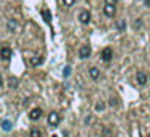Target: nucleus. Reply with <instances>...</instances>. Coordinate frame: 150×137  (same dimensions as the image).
<instances>
[{
	"label": "nucleus",
	"instance_id": "obj_1",
	"mask_svg": "<svg viewBox=\"0 0 150 137\" xmlns=\"http://www.w3.org/2000/svg\"><path fill=\"white\" fill-rule=\"evenodd\" d=\"M59 121H61V116L57 112H51L48 115V126L50 128H56V126L59 124Z\"/></svg>",
	"mask_w": 150,
	"mask_h": 137
},
{
	"label": "nucleus",
	"instance_id": "obj_2",
	"mask_svg": "<svg viewBox=\"0 0 150 137\" xmlns=\"http://www.w3.org/2000/svg\"><path fill=\"white\" fill-rule=\"evenodd\" d=\"M136 81H137L139 86H145L147 81H149L147 73H145V72H137V75H136Z\"/></svg>",
	"mask_w": 150,
	"mask_h": 137
},
{
	"label": "nucleus",
	"instance_id": "obj_3",
	"mask_svg": "<svg viewBox=\"0 0 150 137\" xmlns=\"http://www.w3.org/2000/svg\"><path fill=\"white\" fill-rule=\"evenodd\" d=\"M78 56L81 57V59H86V57H90L91 56V48L88 46V45H83L80 48V51H78Z\"/></svg>",
	"mask_w": 150,
	"mask_h": 137
},
{
	"label": "nucleus",
	"instance_id": "obj_4",
	"mask_svg": "<svg viewBox=\"0 0 150 137\" xmlns=\"http://www.w3.org/2000/svg\"><path fill=\"white\" fill-rule=\"evenodd\" d=\"M112 56H114V51H112V48H104V50H102V53H101L102 61L109 62V61L112 59Z\"/></svg>",
	"mask_w": 150,
	"mask_h": 137
},
{
	"label": "nucleus",
	"instance_id": "obj_5",
	"mask_svg": "<svg viewBox=\"0 0 150 137\" xmlns=\"http://www.w3.org/2000/svg\"><path fill=\"white\" fill-rule=\"evenodd\" d=\"M10 57H11V50H10L8 46H3L2 50H0V59H3V61H8Z\"/></svg>",
	"mask_w": 150,
	"mask_h": 137
},
{
	"label": "nucleus",
	"instance_id": "obj_6",
	"mask_svg": "<svg viewBox=\"0 0 150 137\" xmlns=\"http://www.w3.org/2000/svg\"><path fill=\"white\" fill-rule=\"evenodd\" d=\"M40 116H42V108H39V107L32 108V110H30V113H29V118L32 120V121H37Z\"/></svg>",
	"mask_w": 150,
	"mask_h": 137
},
{
	"label": "nucleus",
	"instance_id": "obj_7",
	"mask_svg": "<svg viewBox=\"0 0 150 137\" xmlns=\"http://www.w3.org/2000/svg\"><path fill=\"white\" fill-rule=\"evenodd\" d=\"M104 13L107 16H110V18H114V16H115V5L105 3V5H104Z\"/></svg>",
	"mask_w": 150,
	"mask_h": 137
},
{
	"label": "nucleus",
	"instance_id": "obj_8",
	"mask_svg": "<svg viewBox=\"0 0 150 137\" xmlns=\"http://www.w3.org/2000/svg\"><path fill=\"white\" fill-rule=\"evenodd\" d=\"M78 19H80L81 24H88V22H90V19H91L90 11H81L80 15H78Z\"/></svg>",
	"mask_w": 150,
	"mask_h": 137
},
{
	"label": "nucleus",
	"instance_id": "obj_9",
	"mask_svg": "<svg viewBox=\"0 0 150 137\" xmlns=\"http://www.w3.org/2000/svg\"><path fill=\"white\" fill-rule=\"evenodd\" d=\"M88 73H90V77L93 78V80H97V78H99V75H101V72H99V68H97V67H91Z\"/></svg>",
	"mask_w": 150,
	"mask_h": 137
},
{
	"label": "nucleus",
	"instance_id": "obj_10",
	"mask_svg": "<svg viewBox=\"0 0 150 137\" xmlns=\"http://www.w3.org/2000/svg\"><path fill=\"white\" fill-rule=\"evenodd\" d=\"M6 27H8V30H16V29H18V22H16L15 19H8Z\"/></svg>",
	"mask_w": 150,
	"mask_h": 137
},
{
	"label": "nucleus",
	"instance_id": "obj_11",
	"mask_svg": "<svg viewBox=\"0 0 150 137\" xmlns=\"http://www.w3.org/2000/svg\"><path fill=\"white\" fill-rule=\"evenodd\" d=\"M42 16H43V19H45L46 22H51V13L48 11V10H42Z\"/></svg>",
	"mask_w": 150,
	"mask_h": 137
},
{
	"label": "nucleus",
	"instance_id": "obj_12",
	"mask_svg": "<svg viewBox=\"0 0 150 137\" xmlns=\"http://www.w3.org/2000/svg\"><path fill=\"white\" fill-rule=\"evenodd\" d=\"M42 62H43V57H32V59H30V64H32L34 67H35V66H40Z\"/></svg>",
	"mask_w": 150,
	"mask_h": 137
},
{
	"label": "nucleus",
	"instance_id": "obj_13",
	"mask_svg": "<svg viewBox=\"0 0 150 137\" xmlns=\"http://www.w3.org/2000/svg\"><path fill=\"white\" fill-rule=\"evenodd\" d=\"M8 86H10V88H16V86H18V80H16L15 77L10 78V80H8Z\"/></svg>",
	"mask_w": 150,
	"mask_h": 137
},
{
	"label": "nucleus",
	"instance_id": "obj_14",
	"mask_svg": "<svg viewBox=\"0 0 150 137\" xmlns=\"http://www.w3.org/2000/svg\"><path fill=\"white\" fill-rule=\"evenodd\" d=\"M30 137H42V132L39 129H30Z\"/></svg>",
	"mask_w": 150,
	"mask_h": 137
},
{
	"label": "nucleus",
	"instance_id": "obj_15",
	"mask_svg": "<svg viewBox=\"0 0 150 137\" xmlns=\"http://www.w3.org/2000/svg\"><path fill=\"white\" fill-rule=\"evenodd\" d=\"M94 108H96V110L97 112H102V110H104V108H105V104H104V102H97V104H96V107H94Z\"/></svg>",
	"mask_w": 150,
	"mask_h": 137
},
{
	"label": "nucleus",
	"instance_id": "obj_16",
	"mask_svg": "<svg viewBox=\"0 0 150 137\" xmlns=\"http://www.w3.org/2000/svg\"><path fill=\"white\" fill-rule=\"evenodd\" d=\"M117 27H118V30H125L126 29V21H125V19H123V21H120L117 24Z\"/></svg>",
	"mask_w": 150,
	"mask_h": 137
},
{
	"label": "nucleus",
	"instance_id": "obj_17",
	"mask_svg": "<svg viewBox=\"0 0 150 137\" xmlns=\"http://www.w3.org/2000/svg\"><path fill=\"white\" fill-rule=\"evenodd\" d=\"M2 126H3V129H5V131H10V129H11V123H8V121H3Z\"/></svg>",
	"mask_w": 150,
	"mask_h": 137
},
{
	"label": "nucleus",
	"instance_id": "obj_18",
	"mask_svg": "<svg viewBox=\"0 0 150 137\" xmlns=\"http://www.w3.org/2000/svg\"><path fill=\"white\" fill-rule=\"evenodd\" d=\"M62 3H64L66 6H72L74 3H75V0H62Z\"/></svg>",
	"mask_w": 150,
	"mask_h": 137
},
{
	"label": "nucleus",
	"instance_id": "obj_19",
	"mask_svg": "<svg viewBox=\"0 0 150 137\" xmlns=\"http://www.w3.org/2000/svg\"><path fill=\"white\" fill-rule=\"evenodd\" d=\"M134 27H136V29H141V27H142V21H141V19H136V21H134Z\"/></svg>",
	"mask_w": 150,
	"mask_h": 137
},
{
	"label": "nucleus",
	"instance_id": "obj_20",
	"mask_svg": "<svg viewBox=\"0 0 150 137\" xmlns=\"http://www.w3.org/2000/svg\"><path fill=\"white\" fill-rule=\"evenodd\" d=\"M109 102H110V105H112V107L118 105V101H117V99H114V97H110V101H109Z\"/></svg>",
	"mask_w": 150,
	"mask_h": 137
},
{
	"label": "nucleus",
	"instance_id": "obj_21",
	"mask_svg": "<svg viewBox=\"0 0 150 137\" xmlns=\"http://www.w3.org/2000/svg\"><path fill=\"white\" fill-rule=\"evenodd\" d=\"M69 75H70V67L67 66L66 68H64V77H69Z\"/></svg>",
	"mask_w": 150,
	"mask_h": 137
},
{
	"label": "nucleus",
	"instance_id": "obj_22",
	"mask_svg": "<svg viewBox=\"0 0 150 137\" xmlns=\"http://www.w3.org/2000/svg\"><path fill=\"white\" fill-rule=\"evenodd\" d=\"M93 123V116H88L86 120H85V124H91Z\"/></svg>",
	"mask_w": 150,
	"mask_h": 137
},
{
	"label": "nucleus",
	"instance_id": "obj_23",
	"mask_svg": "<svg viewBox=\"0 0 150 137\" xmlns=\"http://www.w3.org/2000/svg\"><path fill=\"white\" fill-rule=\"evenodd\" d=\"M109 132H110V129H105V131H104V137H110V134H109Z\"/></svg>",
	"mask_w": 150,
	"mask_h": 137
},
{
	"label": "nucleus",
	"instance_id": "obj_24",
	"mask_svg": "<svg viewBox=\"0 0 150 137\" xmlns=\"http://www.w3.org/2000/svg\"><path fill=\"white\" fill-rule=\"evenodd\" d=\"M105 3H110V5H115V3H117V0H105Z\"/></svg>",
	"mask_w": 150,
	"mask_h": 137
},
{
	"label": "nucleus",
	"instance_id": "obj_25",
	"mask_svg": "<svg viewBox=\"0 0 150 137\" xmlns=\"http://www.w3.org/2000/svg\"><path fill=\"white\" fill-rule=\"evenodd\" d=\"M145 5H147V6L150 5V0H145Z\"/></svg>",
	"mask_w": 150,
	"mask_h": 137
},
{
	"label": "nucleus",
	"instance_id": "obj_26",
	"mask_svg": "<svg viewBox=\"0 0 150 137\" xmlns=\"http://www.w3.org/2000/svg\"><path fill=\"white\" fill-rule=\"evenodd\" d=\"M2 85H3V80H2V77H0V86H2Z\"/></svg>",
	"mask_w": 150,
	"mask_h": 137
},
{
	"label": "nucleus",
	"instance_id": "obj_27",
	"mask_svg": "<svg viewBox=\"0 0 150 137\" xmlns=\"http://www.w3.org/2000/svg\"><path fill=\"white\" fill-rule=\"evenodd\" d=\"M149 137H150V134H149Z\"/></svg>",
	"mask_w": 150,
	"mask_h": 137
}]
</instances>
